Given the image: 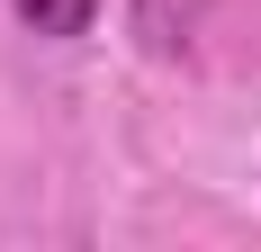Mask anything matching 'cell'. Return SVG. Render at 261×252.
<instances>
[{
  "instance_id": "1",
  "label": "cell",
  "mask_w": 261,
  "mask_h": 252,
  "mask_svg": "<svg viewBox=\"0 0 261 252\" xmlns=\"http://www.w3.org/2000/svg\"><path fill=\"white\" fill-rule=\"evenodd\" d=\"M9 9H18L45 45H72V36H90V27H99V0H9Z\"/></svg>"
}]
</instances>
